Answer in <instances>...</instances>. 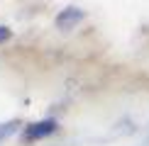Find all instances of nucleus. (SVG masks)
Masks as SVG:
<instances>
[{"instance_id": "7ed1b4c3", "label": "nucleus", "mask_w": 149, "mask_h": 146, "mask_svg": "<svg viewBox=\"0 0 149 146\" xmlns=\"http://www.w3.org/2000/svg\"><path fill=\"white\" fill-rule=\"evenodd\" d=\"M20 127H22V122H20V119L3 122V124H0V144H3V141H8V139H10L17 129H20Z\"/></svg>"}, {"instance_id": "f257e3e1", "label": "nucleus", "mask_w": 149, "mask_h": 146, "mask_svg": "<svg viewBox=\"0 0 149 146\" xmlns=\"http://www.w3.org/2000/svg\"><path fill=\"white\" fill-rule=\"evenodd\" d=\"M56 129H59V122L54 117H47V119L32 122V124H24L22 127V139L24 141H42L44 136H52Z\"/></svg>"}, {"instance_id": "20e7f679", "label": "nucleus", "mask_w": 149, "mask_h": 146, "mask_svg": "<svg viewBox=\"0 0 149 146\" xmlns=\"http://www.w3.org/2000/svg\"><path fill=\"white\" fill-rule=\"evenodd\" d=\"M12 36V29L10 27H3V24H0V44H5V41H8Z\"/></svg>"}, {"instance_id": "f03ea898", "label": "nucleus", "mask_w": 149, "mask_h": 146, "mask_svg": "<svg viewBox=\"0 0 149 146\" xmlns=\"http://www.w3.org/2000/svg\"><path fill=\"white\" fill-rule=\"evenodd\" d=\"M86 12L76 8V5H69V8H64L56 15V20H54V24H56V29H61V32H71V29H76L81 22H83Z\"/></svg>"}]
</instances>
